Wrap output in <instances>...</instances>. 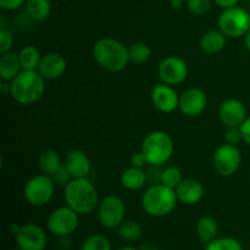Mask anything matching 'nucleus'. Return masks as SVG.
Instances as JSON below:
<instances>
[{"label":"nucleus","mask_w":250,"mask_h":250,"mask_svg":"<svg viewBox=\"0 0 250 250\" xmlns=\"http://www.w3.org/2000/svg\"><path fill=\"white\" fill-rule=\"evenodd\" d=\"M63 199L67 207L80 215H87L98 209L99 194L88 178H73L65 186Z\"/></svg>","instance_id":"nucleus-1"},{"label":"nucleus","mask_w":250,"mask_h":250,"mask_svg":"<svg viewBox=\"0 0 250 250\" xmlns=\"http://www.w3.org/2000/svg\"><path fill=\"white\" fill-rule=\"evenodd\" d=\"M95 62L109 72H120L129 63L128 48L115 38H102L93 46Z\"/></svg>","instance_id":"nucleus-2"},{"label":"nucleus","mask_w":250,"mask_h":250,"mask_svg":"<svg viewBox=\"0 0 250 250\" xmlns=\"http://www.w3.org/2000/svg\"><path fill=\"white\" fill-rule=\"evenodd\" d=\"M45 92V80L37 70H22L10 82V95L21 105H32L38 102Z\"/></svg>","instance_id":"nucleus-3"},{"label":"nucleus","mask_w":250,"mask_h":250,"mask_svg":"<svg viewBox=\"0 0 250 250\" xmlns=\"http://www.w3.org/2000/svg\"><path fill=\"white\" fill-rule=\"evenodd\" d=\"M178 203L176 190L155 183L150 186L142 195L141 204L144 212L153 217H164L176 209Z\"/></svg>","instance_id":"nucleus-4"},{"label":"nucleus","mask_w":250,"mask_h":250,"mask_svg":"<svg viewBox=\"0 0 250 250\" xmlns=\"http://www.w3.org/2000/svg\"><path fill=\"white\" fill-rule=\"evenodd\" d=\"M141 151L146 156L148 165L163 166L172 158L175 144L168 133L164 131H154L146 134L143 139Z\"/></svg>","instance_id":"nucleus-5"},{"label":"nucleus","mask_w":250,"mask_h":250,"mask_svg":"<svg viewBox=\"0 0 250 250\" xmlns=\"http://www.w3.org/2000/svg\"><path fill=\"white\" fill-rule=\"evenodd\" d=\"M217 26L226 37L241 38L250 29V12L238 5L224 9L217 20Z\"/></svg>","instance_id":"nucleus-6"},{"label":"nucleus","mask_w":250,"mask_h":250,"mask_svg":"<svg viewBox=\"0 0 250 250\" xmlns=\"http://www.w3.org/2000/svg\"><path fill=\"white\" fill-rule=\"evenodd\" d=\"M55 193V182L51 176L36 175L29 178L23 187V197L32 207H44L48 204Z\"/></svg>","instance_id":"nucleus-7"},{"label":"nucleus","mask_w":250,"mask_h":250,"mask_svg":"<svg viewBox=\"0 0 250 250\" xmlns=\"http://www.w3.org/2000/svg\"><path fill=\"white\" fill-rule=\"evenodd\" d=\"M98 219L105 229H119L125 221L127 208L124 199L119 195H107L98 205Z\"/></svg>","instance_id":"nucleus-8"},{"label":"nucleus","mask_w":250,"mask_h":250,"mask_svg":"<svg viewBox=\"0 0 250 250\" xmlns=\"http://www.w3.org/2000/svg\"><path fill=\"white\" fill-rule=\"evenodd\" d=\"M80 214L70 207H60L53 210L46 220V227L54 236L67 237L78 229Z\"/></svg>","instance_id":"nucleus-9"},{"label":"nucleus","mask_w":250,"mask_h":250,"mask_svg":"<svg viewBox=\"0 0 250 250\" xmlns=\"http://www.w3.org/2000/svg\"><path fill=\"white\" fill-rule=\"evenodd\" d=\"M241 163V151L236 144H221L212 155V165L215 171L222 177L233 176L238 171Z\"/></svg>","instance_id":"nucleus-10"},{"label":"nucleus","mask_w":250,"mask_h":250,"mask_svg":"<svg viewBox=\"0 0 250 250\" xmlns=\"http://www.w3.org/2000/svg\"><path fill=\"white\" fill-rule=\"evenodd\" d=\"M159 78L168 85H178L186 81L188 76V65L180 56L171 55L164 59L158 67Z\"/></svg>","instance_id":"nucleus-11"},{"label":"nucleus","mask_w":250,"mask_h":250,"mask_svg":"<svg viewBox=\"0 0 250 250\" xmlns=\"http://www.w3.org/2000/svg\"><path fill=\"white\" fill-rule=\"evenodd\" d=\"M16 244L22 250H44L46 247V233L39 225L26 224L15 234Z\"/></svg>","instance_id":"nucleus-12"},{"label":"nucleus","mask_w":250,"mask_h":250,"mask_svg":"<svg viewBox=\"0 0 250 250\" xmlns=\"http://www.w3.org/2000/svg\"><path fill=\"white\" fill-rule=\"evenodd\" d=\"M208 105V95L200 88H188L180 95L178 109L185 116L195 117L205 111Z\"/></svg>","instance_id":"nucleus-13"},{"label":"nucleus","mask_w":250,"mask_h":250,"mask_svg":"<svg viewBox=\"0 0 250 250\" xmlns=\"http://www.w3.org/2000/svg\"><path fill=\"white\" fill-rule=\"evenodd\" d=\"M150 98L154 106L164 114L173 112L178 109V105H180V95L176 92L175 88L163 82L154 85Z\"/></svg>","instance_id":"nucleus-14"},{"label":"nucleus","mask_w":250,"mask_h":250,"mask_svg":"<svg viewBox=\"0 0 250 250\" xmlns=\"http://www.w3.org/2000/svg\"><path fill=\"white\" fill-rule=\"evenodd\" d=\"M247 117V109L241 100L229 98L220 104L219 119L226 127H241Z\"/></svg>","instance_id":"nucleus-15"},{"label":"nucleus","mask_w":250,"mask_h":250,"mask_svg":"<svg viewBox=\"0 0 250 250\" xmlns=\"http://www.w3.org/2000/svg\"><path fill=\"white\" fill-rule=\"evenodd\" d=\"M67 70V61L61 54L49 53L42 56L41 63L38 66V72L46 81H55L63 76Z\"/></svg>","instance_id":"nucleus-16"},{"label":"nucleus","mask_w":250,"mask_h":250,"mask_svg":"<svg viewBox=\"0 0 250 250\" xmlns=\"http://www.w3.org/2000/svg\"><path fill=\"white\" fill-rule=\"evenodd\" d=\"M63 165L67 167L73 178H87L92 168L90 159L81 149L68 151L63 160Z\"/></svg>","instance_id":"nucleus-17"},{"label":"nucleus","mask_w":250,"mask_h":250,"mask_svg":"<svg viewBox=\"0 0 250 250\" xmlns=\"http://www.w3.org/2000/svg\"><path fill=\"white\" fill-rule=\"evenodd\" d=\"M178 202L185 205H195L204 197V186L195 178H185L176 188Z\"/></svg>","instance_id":"nucleus-18"},{"label":"nucleus","mask_w":250,"mask_h":250,"mask_svg":"<svg viewBox=\"0 0 250 250\" xmlns=\"http://www.w3.org/2000/svg\"><path fill=\"white\" fill-rule=\"evenodd\" d=\"M22 71L21 61L19 55L9 53L1 54L0 56V80L1 82H11L14 78H16Z\"/></svg>","instance_id":"nucleus-19"},{"label":"nucleus","mask_w":250,"mask_h":250,"mask_svg":"<svg viewBox=\"0 0 250 250\" xmlns=\"http://www.w3.org/2000/svg\"><path fill=\"white\" fill-rule=\"evenodd\" d=\"M227 37L220 29H210L200 38V49L207 54H219L226 45Z\"/></svg>","instance_id":"nucleus-20"},{"label":"nucleus","mask_w":250,"mask_h":250,"mask_svg":"<svg viewBox=\"0 0 250 250\" xmlns=\"http://www.w3.org/2000/svg\"><path fill=\"white\" fill-rule=\"evenodd\" d=\"M121 185L122 187L128 190H139L146 186L148 181V176L143 168L129 166L121 173Z\"/></svg>","instance_id":"nucleus-21"},{"label":"nucleus","mask_w":250,"mask_h":250,"mask_svg":"<svg viewBox=\"0 0 250 250\" xmlns=\"http://www.w3.org/2000/svg\"><path fill=\"white\" fill-rule=\"evenodd\" d=\"M195 231H197L200 242L208 244L216 238L219 226H217V222L214 217L209 216V215H204V216H202L198 220Z\"/></svg>","instance_id":"nucleus-22"},{"label":"nucleus","mask_w":250,"mask_h":250,"mask_svg":"<svg viewBox=\"0 0 250 250\" xmlns=\"http://www.w3.org/2000/svg\"><path fill=\"white\" fill-rule=\"evenodd\" d=\"M24 7L29 19L36 22L46 20L51 12L50 0H27Z\"/></svg>","instance_id":"nucleus-23"},{"label":"nucleus","mask_w":250,"mask_h":250,"mask_svg":"<svg viewBox=\"0 0 250 250\" xmlns=\"http://www.w3.org/2000/svg\"><path fill=\"white\" fill-rule=\"evenodd\" d=\"M63 163H61V158L59 153L54 149H46L39 155L38 166L42 173L51 176Z\"/></svg>","instance_id":"nucleus-24"},{"label":"nucleus","mask_w":250,"mask_h":250,"mask_svg":"<svg viewBox=\"0 0 250 250\" xmlns=\"http://www.w3.org/2000/svg\"><path fill=\"white\" fill-rule=\"evenodd\" d=\"M19 58L21 61L22 70L34 71L38 70V66L42 60V54L37 46L26 45L20 50Z\"/></svg>","instance_id":"nucleus-25"},{"label":"nucleus","mask_w":250,"mask_h":250,"mask_svg":"<svg viewBox=\"0 0 250 250\" xmlns=\"http://www.w3.org/2000/svg\"><path fill=\"white\" fill-rule=\"evenodd\" d=\"M117 234L126 242H134L143 236V227L137 221H124L117 229Z\"/></svg>","instance_id":"nucleus-26"},{"label":"nucleus","mask_w":250,"mask_h":250,"mask_svg":"<svg viewBox=\"0 0 250 250\" xmlns=\"http://www.w3.org/2000/svg\"><path fill=\"white\" fill-rule=\"evenodd\" d=\"M129 60L134 63H144L150 59L151 50L148 44L143 42H136L128 46Z\"/></svg>","instance_id":"nucleus-27"},{"label":"nucleus","mask_w":250,"mask_h":250,"mask_svg":"<svg viewBox=\"0 0 250 250\" xmlns=\"http://www.w3.org/2000/svg\"><path fill=\"white\" fill-rule=\"evenodd\" d=\"M185 180L183 178V173L180 168L175 167V166H170V167L164 168L161 172V180L160 183L168 188H172L176 190V188L181 185V182Z\"/></svg>","instance_id":"nucleus-28"},{"label":"nucleus","mask_w":250,"mask_h":250,"mask_svg":"<svg viewBox=\"0 0 250 250\" xmlns=\"http://www.w3.org/2000/svg\"><path fill=\"white\" fill-rule=\"evenodd\" d=\"M205 250H243L241 242L232 237L215 238L210 243L205 244Z\"/></svg>","instance_id":"nucleus-29"},{"label":"nucleus","mask_w":250,"mask_h":250,"mask_svg":"<svg viewBox=\"0 0 250 250\" xmlns=\"http://www.w3.org/2000/svg\"><path fill=\"white\" fill-rule=\"evenodd\" d=\"M81 250H111V243L103 234H92L83 242Z\"/></svg>","instance_id":"nucleus-30"},{"label":"nucleus","mask_w":250,"mask_h":250,"mask_svg":"<svg viewBox=\"0 0 250 250\" xmlns=\"http://www.w3.org/2000/svg\"><path fill=\"white\" fill-rule=\"evenodd\" d=\"M186 5L192 14L202 16L211 10L212 0H186Z\"/></svg>","instance_id":"nucleus-31"},{"label":"nucleus","mask_w":250,"mask_h":250,"mask_svg":"<svg viewBox=\"0 0 250 250\" xmlns=\"http://www.w3.org/2000/svg\"><path fill=\"white\" fill-rule=\"evenodd\" d=\"M51 178H53V181L55 182V185L63 186V187H65L68 182H71V181L73 180L70 171L67 170V167H66L63 164L53 173V175H51Z\"/></svg>","instance_id":"nucleus-32"},{"label":"nucleus","mask_w":250,"mask_h":250,"mask_svg":"<svg viewBox=\"0 0 250 250\" xmlns=\"http://www.w3.org/2000/svg\"><path fill=\"white\" fill-rule=\"evenodd\" d=\"M14 46V36L6 28L0 29V54H6Z\"/></svg>","instance_id":"nucleus-33"},{"label":"nucleus","mask_w":250,"mask_h":250,"mask_svg":"<svg viewBox=\"0 0 250 250\" xmlns=\"http://www.w3.org/2000/svg\"><path fill=\"white\" fill-rule=\"evenodd\" d=\"M224 138L226 143L238 144L239 142L243 141L241 127H226V131H225L224 133Z\"/></svg>","instance_id":"nucleus-34"},{"label":"nucleus","mask_w":250,"mask_h":250,"mask_svg":"<svg viewBox=\"0 0 250 250\" xmlns=\"http://www.w3.org/2000/svg\"><path fill=\"white\" fill-rule=\"evenodd\" d=\"M26 1L27 0H0V6L7 11H14L26 4Z\"/></svg>","instance_id":"nucleus-35"},{"label":"nucleus","mask_w":250,"mask_h":250,"mask_svg":"<svg viewBox=\"0 0 250 250\" xmlns=\"http://www.w3.org/2000/svg\"><path fill=\"white\" fill-rule=\"evenodd\" d=\"M131 165L134 166V167L143 168L144 166L148 165V161H146L144 154L142 151H138V153H134L131 156Z\"/></svg>","instance_id":"nucleus-36"},{"label":"nucleus","mask_w":250,"mask_h":250,"mask_svg":"<svg viewBox=\"0 0 250 250\" xmlns=\"http://www.w3.org/2000/svg\"><path fill=\"white\" fill-rule=\"evenodd\" d=\"M241 131H242V136H243V141L250 146V116L247 117L246 121L242 124Z\"/></svg>","instance_id":"nucleus-37"},{"label":"nucleus","mask_w":250,"mask_h":250,"mask_svg":"<svg viewBox=\"0 0 250 250\" xmlns=\"http://www.w3.org/2000/svg\"><path fill=\"white\" fill-rule=\"evenodd\" d=\"M215 4L217 5L219 7H221L222 10L224 9H229V7L236 6L238 4L239 0H214Z\"/></svg>","instance_id":"nucleus-38"},{"label":"nucleus","mask_w":250,"mask_h":250,"mask_svg":"<svg viewBox=\"0 0 250 250\" xmlns=\"http://www.w3.org/2000/svg\"><path fill=\"white\" fill-rule=\"evenodd\" d=\"M185 1L186 0H171V6H172L173 9H180V7L183 6Z\"/></svg>","instance_id":"nucleus-39"},{"label":"nucleus","mask_w":250,"mask_h":250,"mask_svg":"<svg viewBox=\"0 0 250 250\" xmlns=\"http://www.w3.org/2000/svg\"><path fill=\"white\" fill-rule=\"evenodd\" d=\"M244 44H246V48L250 51V29L246 33L244 36Z\"/></svg>","instance_id":"nucleus-40"},{"label":"nucleus","mask_w":250,"mask_h":250,"mask_svg":"<svg viewBox=\"0 0 250 250\" xmlns=\"http://www.w3.org/2000/svg\"><path fill=\"white\" fill-rule=\"evenodd\" d=\"M20 229H21V226H20V225H17V224H14V225H11V226H10V231H11L14 234H16L17 232L20 231Z\"/></svg>","instance_id":"nucleus-41"},{"label":"nucleus","mask_w":250,"mask_h":250,"mask_svg":"<svg viewBox=\"0 0 250 250\" xmlns=\"http://www.w3.org/2000/svg\"><path fill=\"white\" fill-rule=\"evenodd\" d=\"M117 250H141V249H137L134 248V247H124V248H120Z\"/></svg>","instance_id":"nucleus-42"},{"label":"nucleus","mask_w":250,"mask_h":250,"mask_svg":"<svg viewBox=\"0 0 250 250\" xmlns=\"http://www.w3.org/2000/svg\"><path fill=\"white\" fill-rule=\"evenodd\" d=\"M14 250H22V249H20V248H17V249H14Z\"/></svg>","instance_id":"nucleus-43"}]
</instances>
